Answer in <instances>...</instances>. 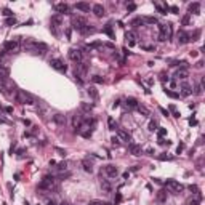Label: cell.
<instances>
[{"instance_id":"cell-1","label":"cell","mask_w":205,"mask_h":205,"mask_svg":"<svg viewBox=\"0 0 205 205\" xmlns=\"http://www.w3.org/2000/svg\"><path fill=\"white\" fill-rule=\"evenodd\" d=\"M23 48L26 50V51H32L35 55H40V56H43V55L48 51V47L45 45V43L34 42V40H26L23 43Z\"/></svg>"},{"instance_id":"cell-2","label":"cell","mask_w":205,"mask_h":205,"mask_svg":"<svg viewBox=\"0 0 205 205\" xmlns=\"http://www.w3.org/2000/svg\"><path fill=\"white\" fill-rule=\"evenodd\" d=\"M95 120L93 119H83L82 120V123L79 125V128H77V132H79V135H82L83 138H88V136H91V127H95Z\"/></svg>"},{"instance_id":"cell-3","label":"cell","mask_w":205,"mask_h":205,"mask_svg":"<svg viewBox=\"0 0 205 205\" xmlns=\"http://www.w3.org/2000/svg\"><path fill=\"white\" fill-rule=\"evenodd\" d=\"M39 188L43 189V191H48V192H55V191L58 189V179L55 178V176H45L40 181Z\"/></svg>"},{"instance_id":"cell-4","label":"cell","mask_w":205,"mask_h":205,"mask_svg":"<svg viewBox=\"0 0 205 205\" xmlns=\"http://www.w3.org/2000/svg\"><path fill=\"white\" fill-rule=\"evenodd\" d=\"M0 91L3 93L7 98H15V83L11 82L10 79H3V80H0Z\"/></svg>"},{"instance_id":"cell-5","label":"cell","mask_w":205,"mask_h":205,"mask_svg":"<svg viewBox=\"0 0 205 205\" xmlns=\"http://www.w3.org/2000/svg\"><path fill=\"white\" fill-rule=\"evenodd\" d=\"M15 101L19 103V104H34V98L32 95H29V93H26L24 90H16L15 93Z\"/></svg>"},{"instance_id":"cell-6","label":"cell","mask_w":205,"mask_h":205,"mask_svg":"<svg viewBox=\"0 0 205 205\" xmlns=\"http://www.w3.org/2000/svg\"><path fill=\"white\" fill-rule=\"evenodd\" d=\"M160 29V32H159V40L160 42H165V40H170L171 39V34H173V30H171V24H160L159 26Z\"/></svg>"},{"instance_id":"cell-7","label":"cell","mask_w":205,"mask_h":205,"mask_svg":"<svg viewBox=\"0 0 205 205\" xmlns=\"http://www.w3.org/2000/svg\"><path fill=\"white\" fill-rule=\"evenodd\" d=\"M165 189L170 191L171 194H179V192H181L184 188H183L181 183L175 181V179H167V181H165Z\"/></svg>"},{"instance_id":"cell-8","label":"cell","mask_w":205,"mask_h":205,"mask_svg":"<svg viewBox=\"0 0 205 205\" xmlns=\"http://www.w3.org/2000/svg\"><path fill=\"white\" fill-rule=\"evenodd\" d=\"M71 23H72V29L79 30V32H82V30L87 27V19L83 16H76V15H74Z\"/></svg>"},{"instance_id":"cell-9","label":"cell","mask_w":205,"mask_h":205,"mask_svg":"<svg viewBox=\"0 0 205 205\" xmlns=\"http://www.w3.org/2000/svg\"><path fill=\"white\" fill-rule=\"evenodd\" d=\"M19 47H21V42H19V39H13V40L5 42L3 50H5L7 53H18V50H19Z\"/></svg>"},{"instance_id":"cell-10","label":"cell","mask_w":205,"mask_h":205,"mask_svg":"<svg viewBox=\"0 0 205 205\" xmlns=\"http://www.w3.org/2000/svg\"><path fill=\"white\" fill-rule=\"evenodd\" d=\"M101 173H104L108 178H115L117 175H119V168H117L115 165H112V164H108V165H104L101 168Z\"/></svg>"},{"instance_id":"cell-11","label":"cell","mask_w":205,"mask_h":205,"mask_svg":"<svg viewBox=\"0 0 205 205\" xmlns=\"http://www.w3.org/2000/svg\"><path fill=\"white\" fill-rule=\"evenodd\" d=\"M87 71H88V64L83 63V61H80V63L76 64V69H74V74H76V77H80L83 79L87 76Z\"/></svg>"},{"instance_id":"cell-12","label":"cell","mask_w":205,"mask_h":205,"mask_svg":"<svg viewBox=\"0 0 205 205\" xmlns=\"http://www.w3.org/2000/svg\"><path fill=\"white\" fill-rule=\"evenodd\" d=\"M50 66H51L55 71H58V72H66V71H67V66L64 64V61L59 59V58L50 59Z\"/></svg>"},{"instance_id":"cell-13","label":"cell","mask_w":205,"mask_h":205,"mask_svg":"<svg viewBox=\"0 0 205 205\" xmlns=\"http://www.w3.org/2000/svg\"><path fill=\"white\" fill-rule=\"evenodd\" d=\"M10 77V67H8V63L3 59H0V80L3 79H8Z\"/></svg>"},{"instance_id":"cell-14","label":"cell","mask_w":205,"mask_h":205,"mask_svg":"<svg viewBox=\"0 0 205 205\" xmlns=\"http://www.w3.org/2000/svg\"><path fill=\"white\" fill-rule=\"evenodd\" d=\"M67 55H69V59H71V61H74L76 64L82 61V51H80L79 48H71Z\"/></svg>"},{"instance_id":"cell-15","label":"cell","mask_w":205,"mask_h":205,"mask_svg":"<svg viewBox=\"0 0 205 205\" xmlns=\"http://www.w3.org/2000/svg\"><path fill=\"white\" fill-rule=\"evenodd\" d=\"M136 39H138V35H136L135 30H128V32L125 34V42H127V45H128V47L136 45V42H138Z\"/></svg>"},{"instance_id":"cell-16","label":"cell","mask_w":205,"mask_h":205,"mask_svg":"<svg viewBox=\"0 0 205 205\" xmlns=\"http://www.w3.org/2000/svg\"><path fill=\"white\" fill-rule=\"evenodd\" d=\"M91 11L95 13V16H98V18H103L104 15H106V10H104V7L101 3H95L91 7Z\"/></svg>"},{"instance_id":"cell-17","label":"cell","mask_w":205,"mask_h":205,"mask_svg":"<svg viewBox=\"0 0 205 205\" xmlns=\"http://www.w3.org/2000/svg\"><path fill=\"white\" fill-rule=\"evenodd\" d=\"M117 140H120L123 143H130L132 141V136H130V133L125 132V130H117Z\"/></svg>"},{"instance_id":"cell-18","label":"cell","mask_w":205,"mask_h":205,"mask_svg":"<svg viewBox=\"0 0 205 205\" xmlns=\"http://www.w3.org/2000/svg\"><path fill=\"white\" fill-rule=\"evenodd\" d=\"M55 10L58 11V15L64 16L66 13H69V5H67V3H56V5H55Z\"/></svg>"},{"instance_id":"cell-19","label":"cell","mask_w":205,"mask_h":205,"mask_svg":"<svg viewBox=\"0 0 205 205\" xmlns=\"http://www.w3.org/2000/svg\"><path fill=\"white\" fill-rule=\"evenodd\" d=\"M154 7H156L157 11H159V13H162V15H167V13H168V10H170V7L167 3H160V2H154Z\"/></svg>"},{"instance_id":"cell-20","label":"cell","mask_w":205,"mask_h":205,"mask_svg":"<svg viewBox=\"0 0 205 205\" xmlns=\"http://www.w3.org/2000/svg\"><path fill=\"white\" fill-rule=\"evenodd\" d=\"M179 93H181L183 96H189L192 93V87L184 82V83H181V87H179Z\"/></svg>"},{"instance_id":"cell-21","label":"cell","mask_w":205,"mask_h":205,"mask_svg":"<svg viewBox=\"0 0 205 205\" xmlns=\"http://www.w3.org/2000/svg\"><path fill=\"white\" fill-rule=\"evenodd\" d=\"M189 42V34L184 32V30H179L178 32V43L179 45H184V43Z\"/></svg>"},{"instance_id":"cell-22","label":"cell","mask_w":205,"mask_h":205,"mask_svg":"<svg viewBox=\"0 0 205 205\" xmlns=\"http://www.w3.org/2000/svg\"><path fill=\"white\" fill-rule=\"evenodd\" d=\"M101 191L104 192V194H111V191H112V186H111L109 179H101Z\"/></svg>"},{"instance_id":"cell-23","label":"cell","mask_w":205,"mask_h":205,"mask_svg":"<svg viewBox=\"0 0 205 205\" xmlns=\"http://www.w3.org/2000/svg\"><path fill=\"white\" fill-rule=\"evenodd\" d=\"M76 10H80V11H83V13H90L91 7H90V3H85V2H79V3H76Z\"/></svg>"},{"instance_id":"cell-24","label":"cell","mask_w":205,"mask_h":205,"mask_svg":"<svg viewBox=\"0 0 205 205\" xmlns=\"http://www.w3.org/2000/svg\"><path fill=\"white\" fill-rule=\"evenodd\" d=\"M82 167H83V170H85L87 173H91V171H93V162H91L88 157L82 160Z\"/></svg>"},{"instance_id":"cell-25","label":"cell","mask_w":205,"mask_h":205,"mask_svg":"<svg viewBox=\"0 0 205 205\" xmlns=\"http://www.w3.org/2000/svg\"><path fill=\"white\" fill-rule=\"evenodd\" d=\"M61 23H63V16H61V15H55V16H51V29L61 26Z\"/></svg>"},{"instance_id":"cell-26","label":"cell","mask_w":205,"mask_h":205,"mask_svg":"<svg viewBox=\"0 0 205 205\" xmlns=\"http://www.w3.org/2000/svg\"><path fill=\"white\" fill-rule=\"evenodd\" d=\"M53 120L56 122L58 125H61V127L66 125V115H64V114H55V115H53Z\"/></svg>"},{"instance_id":"cell-27","label":"cell","mask_w":205,"mask_h":205,"mask_svg":"<svg viewBox=\"0 0 205 205\" xmlns=\"http://www.w3.org/2000/svg\"><path fill=\"white\" fill-rule=\"evenodd\" d=\"M173 77L178 79V80H179V79H181V80H186V79H188V71H186V69H178Z\"/></svg>"},{"instance_id":"cell-28","label":"cell","mask_w":205,"mask_h":205,"mask_svg":"<svg viewBox=\"0 0 205 205\" xmlns=\"http://www.w3.org/2000/svg\"><path fill=\"white\" fill-rule=\"evenodd\" d=\"M130 152H132L133 156H141V154H143V149H141V146H138V144H130Z\"/></svg>"},{"instance_id":"cell-29","label":"cell","mask_w":205,"mask_h":205,"mask_svg":"<svg viewBox=\"0 0 205 205\" xmlns=\"http://www.w3.org/2000/svg\"><path fill=\"white\" fill-rule=\"evenodd\" d=\"M125 104H127L128 109H136V108H138V103H136L135 98H127L125 99Z\"/></svg>"},{"instance_id":"cell-30","label":"cell","mask_w":205,"mask_h":205,"mask_svg":"<svg viewBox=\"0 0 205 205\" xmlns=\"http://www.w3.org/2000/svg\"><path fill=\"white\" fill-rule=\"evenodd\" d=\"M189 11H191V13L189 15H192V13H194V15H199V11H200V3H191L189 5Z\"/></svg>"},{"instance_id":"cell-31","label":"cell","mask_w":205,"mask_h":205,"mask_svg":"<svg viewBox=\"0 0 205 205\" xmlns=\"http://www.w3.org/2000/svg\"><path fill=\"white\" fill-rule=\"evenodd\" d=\"M157 200L159 202H167V191L165 189H160V191H157Z\"/></svg>"},{"instance_id":"cell-32","label":"cell","mask_w":205,"mask_h":205,"mask_svg":"<svg viewBox=\"0 0 205 205\" xmlns=\"http://www.w3.org/2000/svg\"><path fill=\"white\" fill-rule=\"evenodd\" d=\"M82 120H83V117L82 115H80V114H76V115H74V119H72V123H74V128H79V125H80V123H82Z\"/></svg>"},{"instance_id":"cell-33","label":"cell","mask_w":205,"mask_h":205,"mask_svg":"<svg viewBox=\"0 0 205 205\" xmlns=\"http://www.w3.org/2000/svg\"><path fill=\"white\" fill-rule=\"evenodd\" d=\"M103 32H104V34H108V35L111 37V39H114V32H112V24H111V23H109V24H106V27L103 29Z\"/></svg>"},{"instance_id":"cell-34","label":"cell","mask_w":205,"mask_h":205,"mask_svg":"<svg viewBox=\"0 0 205 205\" xmlns=\"http://www.w3.org/2000/svg\"><path fill=\"white\" fill-rule=\"evenodd\" d=\"M143 23H147V24H156V23H157V18H154V16H146V18H143Z\"/></svg>"},{"instance_id":"cell-35","label":"cell","mask_w":205,"mask_h":205,"mask_svg":"<svg viewBox=\"0 0 205 205\" xmlns=\"http://www.w3.org/2000/svg\"><path fill=\"white\" fill-rule=\"evenodd\" d=\"M143 24H144V23H143V18H136V19L132 21V26L133 27H140V26H143Z\"/></svg>"},{"instance_id":"cell-36","label":"cell","mask_w":205,"mask_h":205,"mask_svg":"<svg viewBox=\"0 0 205 205\" xmlns=\"http://www.w3.org/2000/svg\"><path fill=\"white\" fill-rule=\"evenodd\" d=\"M136 109H138L141 114H144V115H151V112H149V111H147V108H144V106H143V104H138V108H136Z\"/></svg>"},{"instance_id":"cell-37","label":"cell","mask_w":205,"mask_h":205,"mask_svg":"<svg viewBox=\"0 0 205 205\" xmlns=\"http://www.w3.org/2000/svg\"><path fill=\"white\" fill-rule=\"evenodd\" d=\"M88 95H90L93 99L98 98V93H96V88H95V87H90V88H88Z\"/></svg>"},{"instance_id":"cell-38","label":"cell","mask_w":205,"mask_h":205,"mask_svg":"<svg viewBox=\"0 0 205 205\" xmlns=\"http://www.w3.org/2000/svg\"><path fill=\"white\" fill-rule=\"evenodd\" d=\"M108 123H109V128L111 130H115L117 128V123H115V120L112 119V117H109V119H108Z\"/></svg>"},{"instance_id":"cell-39","label":"cell","mask_w":205,"mask_h":205,"mask_svg":"<svg viewBox=\"0 0 205 205\" xmlns=\"http://www.w3.org/2000/svg\"><path fill=\"white\" fill-rule=\"evenodd\" d=\"M189 19H191V15H189V13L184 15L183 19H181V24H183V26H188V24H189Z\"/></svg>"},{"instance_id":"cell-40","label":"cell","mask_w":205,"mask_h":205,"mask_svg":"<svg viewBox=\"0 0 205 205\" xmlns=\"http://www.w3.org/2000/svg\"><path fill=\"white\" fill-rule=\"evenodd\" d=\"M149 130H151V132H154V130H157V122H156V120H152L151 123H149Z\"/></svg>"},{"instance_id":"cell-41","label":"cell","mask_w":205,"mask_h":205,"mask_svg":"<svg viewBox=\"0 0 205 205\" xmlns=\"http://www.w3.org/2000/svg\"><path fill=\"white\" fill-rule=\"evenodd\" d=\"M66 168H67V164H66V162L58 164V170H59V171H63V170H66Z\"/></svg>"},{"instance_id":"cell-42","label":"cell","mask_w":205,"mask_h":205,"mask_svg":"<svg viewBox=\"0 0 205 205\" xmlns=\"http://www.w3.org/2000/svg\"><path fill=\"white\" fill-rule=\"evenodd\" d=\"M186 203H188V205H199V203H200V202H199V200H197V199H189V200H188V202H186Z\"/></svg>"},{"instance_id":"cell-43","label":"cell","mask_w":205,"mask_h":205,"mask_svg":"<svg viewBox=\"0 0 205 205\" xmlns=\"http://www.w3.org/2000/svg\"><path fill=\"white\" fill-rule=\"evenodd\" d=\"M82 109L83 111H91L93 106H91V104H87V103H82Z\"/></svg>"},{"instance_id":"cell-44","label":"cell","mask_w":205,"mask_h":205,"mask_svg":"<svg viewBox=\"0 0 205 205\" xmlns=\"http://www.w3.org/2000/svg\"><path fill=\"white\" fill-rule=\"evenodd\" d=\"M5 24H7V26H11V24H16V19H15V18H8V19L5 21Z\"/></svg>"},{"instance_id":"cell-45","label":"cell","mask_w":205,"mask_h":205,"mask_svg":"<svg viewBox=\"0 0 205 205\" xmlns=\"http://www.w3.org/2000/svg\"><path fill=\"white\" fill-rule=\"evenodd\" d=\"M88 205H108V203H104L103 200H91Z\"/></svg>"},{"instance_id":"cell-46","label":"cell","mask_w":205,"mask_h":205,"mask_svg":"<svg viewBox=\"0 0 205 205\" xmlns=\"http://www.w3.org/2000/svg\"><path fill=\"white\" fill-rule=\"evenodd\" d=\"M91 79H93V82H96V83H101V82H103V79L99 77V76H93Z\"/></svg>"},{"instance_id":"cell-47","label":"cell","mask_w":205,"mask_h":205,"mask_svg":"<svg viewBox=\"0 0 205 205\" xmlns=\"http://www.w3.org/2000/svg\"><path fill=\"white\" fill-rule=\"evenodd\" d=\"M167 135V130L165 128H160L159 130V138H162V136H165Z\"/></svg>"},{"instance_id":"cell-48","label":"cell","mask_w":205,"mask_h":205,"mask_svg":"<svg viewBox=\"0 0 205 205\" xmlns=\"http://www.w3.org/2000/svg\"><path fill=\"white\" fill-rule=\"evenodd\" d=\"M3 16H13V13H11V10L5 8V10H3Z\"/></svg>"},{"instance_id":"cell-49","label":"cell","mask_w":205,"mask_h":205,"mask_svg":"<svg viewBox=\"0 0 205 205\" xmlns=\"http://www.w3.org/2000/svg\"><path fill=\"white\" fill-rule=\"evenodd\" d=\"M189 189L194 192V194H199V188H197V186H189Z\"/></svg>"},{"instance_id":"cell-50","label":"cell","mask_w":205,"mask_h":205,"mask_svg":"<svg viewBox=\"0 0 205 205\" xmlns=\"http://www.w3.org/2000/svg\"><path fill=\"white\" fill-rule=\"evenodd\" d=\"M127 8H128L130 11H133V10L136 8V5H135V3H127Z\"/></svg>"},{"instance_id":"cell-51","label":"cell","mask_w":205,"mask_h":205,"mask_svg":"<svg viewBox=\"0 0 205 205\" xmlns=\"http://www.w3.org/2000/svg\"><path fill=\"white\" fill-rule=\"evenodd\" d=\"M144 50H154V45H141Z\"/></svg>"},{"instance_id":"cell-52","label":"cell","mask_w":205,"mask_h":205,"mask_svg":"<svg viewBox=\"0 0 205 205\" xmlns=\"http://www.w3.org/2000/svg\"><path fill=\"white\" fill-rule=\"evenodd\" d=\"M170 10L173 11V13H178V7H175V5H173V7H170Z\"/></svg>"},{"instance_id":"cell-53","label":"cell","mask_w":205,"mask_h":205,"mask_svg":"<svg viewBox=\"0 0 205 205\" xmlns=\"http://www.w3.org/2000/svg\"><path fill=\"white\" fill-rule=\"evenodd\" d=\"M112 144H114V146L119 144V140H117V138H112Z\"/></svg>"},{"instance_id":"cell-54","label":"cell","mask_w":205,"mask_h":205,"mask_svg":"<svg viewBox=\"0 0 205 205\" xmlns=\"http://www.w3.org/2000/svg\"><path fill=\"white\" fill-rule=\"evenodd\" d=\"M48 205H56V203H55L53 200H48Z\"/></svg>"}]
</instances>
